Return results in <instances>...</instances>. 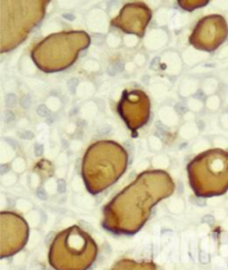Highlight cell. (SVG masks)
Segmentation results:
<instances>
[{
	"label": "cell",
	"mask_w": 228,
	"mask_h": 270,
	"mask_svg": "<svg viewBox=\"0 0 228 270\" xmlns=\"http://www.w3.org/2000/svg\"><path fill=\"white\" fill-rule=\"evenodd\" d=\"M117 111L133 133L147 124L150 117V99L141 90H124Z\"/></svg>",
	"instance_id": "cell-7"
},
{
	"label": "cell",
	"mask_w": 228,
	"mask_h": 270,
	"mask_svg": "<svg viewBox=\"0 0 228 270\" xmlns=\"http://www.w3.org/2000/svg\"><path fill=\"white\" fill-rule=\"evenodd\" d=\"M128 153L119 143L100 140L86 150L81 175L89 192L99 193L112 185L127 169Z\"/></svg>",
	"instance_id": "cell-2"
},
{
	"label": "cell",
	"mask_w": 228,
	"mask_h": 270,
	"mask_svg": "<svg viewBox=\"0 0 228 270\" xmlns=\"http://www.w3.org/2000/svg\"><path fill=\"white\" fill-rule=\"evenodd\" d=\"M1 225L4 248L10 251L20 249L27 240L28 234V227L23 219L11 212H2Z\"/></svg>",
	"instance_id": "cell-9"
},
{
	"label": "cell",
	"mask_w": 228,
	"mask_h": 270,
	"mask_svg": "<svg viewBox=\"0 0 228 270\" xmlns=\"http://www.w3.org/2000/svg\"><path fill=\"white\" fill-rule=\"evenodd\" d=\"M190 186L198 197L220 195L228 190V151L210 148L187 165Z\"/></svg>",
	"instance_id": "cell-5"
},
{
	"label": "cell",
	"mask_w": 228,
	"mask_h": 270,
	"mask_svg": "<svg viewBox=\"0 0 228 270\" xmlns=\"http://www.w3.org/2000/svg\"><path fill=\"white\" fill-rule=\"evenodd\" d=\"M228 36V25L222 15L205 16L195 26L189 36V43L196 49L212 51L225 41Z\"/></svg>",
	"instance_id": "cell-6"
},
{
	"label": "cell",
	"mask_w": 228,
	"mask_h": 270,
	"mask_svg": "<svg viewBox=\"0 0 228 270\" xmlns=\"http://www.w3.org/2000/svg\"><path fill=\"white\" fill-rule=\"evenodd\" d=\"M48 0L0 1V51L13 50L46 15Z\"/></svg>",
	"instance_id": "cell-3"
},
{
	"label": "cell",
	"mask_w": 228,
	"mask_h": 270,
	"mask_svg": "<svg viewBox=\"0 0 228 270\" xmlns=\"http://www.w3.org/2000/svg\"><path fill=\"white\" fill-rule=\"evenodd\" d=\"M91 38L83 30H65L51 34L31 49L36 66L44 73H57L72 66L78 55L87 49Z\"/></svg>",
	"instance_id": "cell-4"
},
{
	"label": "cell",
	"mask_w": 228,
	"mask_h": 270,
	"mask_svg": "<svg viewBox=\"0 0 228 270\" xmlns=\"http://www.w3.org/2000/svg\"><path fill=\"white\" fill-rule=\"evenodd\" d=\"M174 190L175 183L166 171L141 172L105 208V227L119 233L136 232L147 220L151 208Z\"/></svg>",
	"instance_id": "cell-1"
},
{
	"label": "cell",
	"mask_w": 228,
	"mask_h": 270,
	"mask_svg": "<svg viewBox=\"0 0 228 270\" xmlns=\"http://www.w3.org/2000/svg\"><path fill=\"white\" fill-rule=\"evenodd\" d=\"M152 17V11L145 2H128L122 6L118 16L112 18L110 25L125 34L143 37Z\"/></svg>",
	"instance_id": "cell-8"
}]
</instances>
